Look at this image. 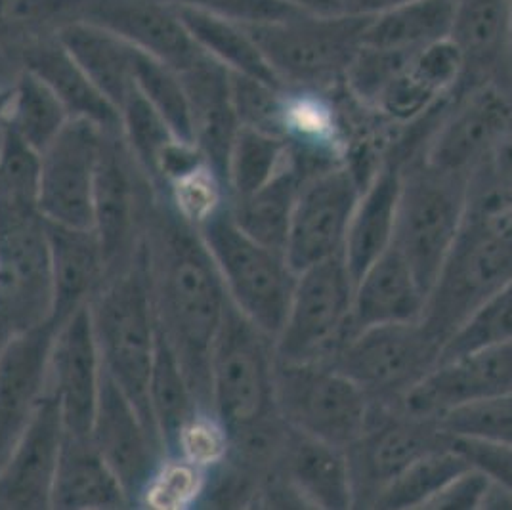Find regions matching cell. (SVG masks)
Here are the masks:
<instances>
[{"label": "cell", "mask_w": 512, "mask_h": 510, "mask_svg": "<svg viewBox=\"0 0 512 510\" xmlns=\"http://www.w3.org/2000/svg\"><path fill=\"white\" fill-rule=\"evenodd\" d=\"M142 249L157 327L182 365L199 409L213 413L211 354L230 298L199 228L165 190L155 188Z\"/></svg>", "instance_id": "6da1fadb"}, {"label": "cell", "mask_w": 512, "mask_h": 510, "mask_svg": "<svg viewBox=\"0 0 512 510\" xmlns=\"http://www.w3.org/2000/svg\"><path fill=\"white\" fill-rule=\"evenodd\" d=\"M512 281V193L482 169L469 180L459 234L428 293L421 321L446 340L499 289Z\"/></svg>", "instance_id": "7a4b0ae2"}, {"label": "cell", "mask_w": 512, "mask_h": 510, "mask_svg": "<svg viewBox=\"0 0 512 510\" xmlns=\"http://www.w3.org/2000/svg\"><path fill=\"white\" fill-rule=\"evenodd\" d=\"M88 306L104 371L159 436L150 409L157 319L142 247L132 264L104 279Z\"/></svg>", "instance_id": "3957f363"}, {"label": "cell", "mask_w": 512, "mask_h": 510, "mask_svg": "<svg viewBox=\"0 0 512 510\" xmlns=\"http://www.w3.org/2000/svg\"><path fill=\"white\" fill-rule=\"evenodd\" d=\"M367 22L363 16L302 12L281 22L243 27L283 88L339 92L363 46Z\"/></svg>", "instance_id": "277c9868"}, {"label": "cell", "mask_w": 512, "mask_h": 510, "mask_svg": "<svg viewBox=\"0 0 512 510\" xmlns=\"http://www.w3.org/2000/svg\"><path fill=\"white\" fill-rule=\"evenodd\" d=\"M274 339L232 302L211 354V405L228 438L279 419Z\"/></svg>", "instance_id": "5b68a950"}, {"label": "cell", "mask_w": 512, "mask_h": 510, "mask_svg": "<svg viewBox=\"0 0 512 510\" xmlns=\"http://www.w3.org/2000/svg\"><path fill=\"white\" fill-rule=\"evenodd\" d=\"M469 180L434 169L415 155L400 167L394 247L430 293L459 234Z\"/></svg>", "instance_id": "8992f818"}, {"label": "cell", "mask_w": 512, "mask_h": 510, "mask_svg": "<svg viewBox=\"0 0 512 510\" xmlns=\"http://www.w3.org/2000/svg\"><path fill=\"white\" fill-rule=\"evenodd\" d=\"M235 308L276 342L287 318L297 272L283 253L245 234L224 203L199 226Z\"/></svg>", "instance_id": "52a82bcc"}, {"label": "cell", "mask_w": 512, "mask_h": 510, "mask_svg": "<svg viewBox=\"0 0 512 510\" xmlns=\"http://www.w3.org/2000/svg\"><path fill=\"white\" fill-rule=\"evenodd\" d=\"M356 283L344 256L335 255L297 274L287 318L276 337L279 363H329L354 335Z\"/></svg>", "instance_id": "ba28073f"}, {"label": "cell", "mask_w": 512, "mask_h": 510, "mask_svg": "<svg viewBox=\"0 0 512 510\" xmlns=\"http://www.w3.org/2000/svg\"><path fill=\"white\" fill-rule=\"evenodd\" d=\"M276 407L289 428L346 449L362 436L373 400L329 363L278 362Z\"/></svg>", "instance_id": "9c48e42d"}, {"label": "cell", "mask_w": 512, "mask_h": 510, "mask_svg": "<svg viewBox=\"0 0 512 510\" xmlns=\"http://www.w3.org/2000/svg\"><path fill=\"white\" fill-rule=\"evenodd\" d=\"M442 344L421 319L373 325L354 333L329 365L377 404L400 405L440 360Z\"/></svg>", "instance_id": "30bf717a"}, {"label": "cell", "mask_w": 512, "mask_h": 510, "mask_svg": "<svg viewBox=\"0 0 512 510\" xmlns=\"http://www.w3.org/2000/svg\"><path fill=\"white\" fill-rule=\"evenodd\" d=\"M46 220L37 207L0 201V310L16 333L52 319Z\"/></svg>", "instance_id": "8fae6325"}, {"label": "cell", "mask_w": 512, "mask_h": 510, "mask_svg": "<svg viewBox=\"0 0 512 510\" xmlns=\"http://www.w3.org/2000/svg\"><path fill=\"white\" fill-rule=\"evenodd\" d=\"M155 186L128 151L121 130H106L94 184V224L106 258L107 274H115L138 255L146 213Z\"/></svg>", "instance_id": "7c38bea8"}, {"label": "cell", "mask_w": 512, "mask_h": 510, "mask_svg": "<svg viewBox=\"0 0 512 510\" xmlns=\"http://www.w3.org/2000/svg\"><path fill=\"white\" fill-rule=\"evenodd\" d=\"M449 444L438 421L409 415L402 405L377 404L362 436L346 447L354 507H375L384 489L417 459Z\"/></svg>", "instance_id": "4fadbf2b"}, {"label": "cell", "mask_w": 512, "mask_h": 510, "mask_svg": "<svg viewBox=\"0 0 512 510\" xmlns=\"http://www.w3.org/2000/svg\"><path fill=\"white\" fill-rule=\"evenodd\" d=\"M511 134L512 85L472 86L451 94L421 155L434 169L470 180Z\"/></svg>", "instance_id": "5bb4252c"}, {"label": "cell", "mask_w": 512, "mask_h": 510, "mask_svg": "<svg viewBox=\"0 0 512 510\" xmlns=\"http://www.w3.org/2000/svg\"><path fill=\"white\" fill-rule=\"evenodd\" d=\"M106 128L71 117L60 134L41 151L39 211L44 220L92 230L94 184Z\"/></svg>", "instance_id": "9a60e30c"}, {"label": "cell", "mask_w": 512, "mask_h": 510, "mask_svg": "<svg viewBox=\"0 0 512 510\" xmlns=\"http://www.w3.org/2000/svg\"><path fill=\"white\" fill-rule=\"evenodd\" d=\"M365 182L346 161L306 178L291 216L285 258L302 270L341 255L350 218Z\"/></svg>", "instance_id": "2e32d148"}, {"label": "cell", "mask_w": 512, "mask_h": 510, "mask_svg": "<svg viewBox=\"0 0 512 510\" xmlns=\"http://www.w3.org/2000/svg\"><path fill=\"white\" fill-rule=\"evenodd\" d=\"M90 440L125 489L130 505L142 503L167 453L161 438L106 371Z\"/></svg>", "instance_id": "e0dca14e"}, {"label": "cell", "mask_w": 512, "mask_h": 510, "mask_svg": "<svg viewBox=\"0 0 512 510\" xmlns=\"http://www.w3.org/2000/svg\"><path fill=\"white\" fill-rule=\"evenodd\" d=\"M102 377L104 365L86 304L56 327L50 350L48 392L60 405L67 434L90 438Z\"/></svg>", "instance_id": "ac0fdd59"}, {"label": "cell", "mask_w": 512, "mask_h": 510, "mask_svg": "<svg viewBox=\"0 0 512 510\" xmlns=\"http://www.w3.org/2000/svg\"><path fill=\"white\" fill-rule=\"evenodd\" d=\"M512 390V342L444 360L402 400L409 415L440 421L446 413Z\"/></svg>", "instance_id": "d6986e66"}, {"label": "cell", "mask_w": 512, "mask_h": 510, "mask_svg": "<svg viewBox=\"0 0 512 510\" xmlns=\"http://www.w3.org/2000/svg\"><path fill=\"white\" fill-rule=\"evenodd\" d=\"M64 434L60 405L46 392L0 467V510L52 509V489Z\"/></svg>", "instance_id": "ffe728a7"}, {"label": "cell", "mask_w": 512, "mask_h": 510, "mask_svg": "<svg viewBox=\"0 0 512 510\" xmlns=\"http://www.w3.org/2000/svg\"><path fill=\"white\" fill-rule=\"evenodd\" d=\"M79 23L106 29L176 71L203 52L165 0H88Z\"/></svg>", "instance_id": "44dd1931"}, {"label": "cell", "mask_w": 512, "mask_h": 510, "mask_svg": "<svg viewBox=\"0 0 512 510\" xmlns=\"http://www.w3.org/2000/svg\"><path fill=\"white\" fill-rule=\"evenodd\" d=\"M56 323L16 333L0 354V467L48 392Z\"/></svg>", "instance_id": "7402d4cb"}, {"label": "cell", "mask_w": 512, "mask_h": 510, "mask_svg": "<svg viewBox=\"0 0 512 510\" xmlns=\"http://www.w3.org/2000/svg\"><path fill=\"white\" fill-rule=\"evenodd\" d=\"M463 77V62L446 39L415 52L367 111L394 130L409 127L444 104Z\"/></svg>", "instance_id": "603a6c76"}, {"label": "cell", "mask_w": 512, "mask_h": 510, "mask_svg": "<svg viewBox=\"0 0 512 510\" xmlns=\"http://www.w3.org/2000/svg\"><path fill=\"white\" fill-rule=\"evenodd\" d=\"M449 41L463 62L457 90L512 85L511 0H455Z\"/></svg>", "instance_id": "cb8c5ba5"}, {"label": "cell", "mask_w": 512, "mask_h": 510, "mask_svg": "<svg viewBox=\"0 0 512 510\" xmlns=\"http://www.w3.org/2000/svg\"><path fill=\"white\" fill-rule=\"evenodd\" d=\"M178 75L190 104L193 144L228 190V161L241 128L232 100V71L201 52Z\"/></svg>", "instance_id": "d4e9b609"}, {"label": "cell", "mask_w": 512, "mask_h": 510, "mask_svg": "<svg viewBox=\"0 0 512 510\" xmlns=\"http://www.w3.org/2000/svg\"><path fill=\"white\" fill-rule=\"evenodd\" d=\"M25 71L37 75L64 104L71 117L86 119L106 130H121V115L86 77L58 35L12 46Z\"/></svg>", "instance_id": "484cf974"}, {"label": "cell", "mask_w": 512, "mask_h": 510, "mask_svg": "<svg viewBox=\"0 0 512 510\" xmlns=\"http://www.w3.org/2000/svg\"><path fill=\"white\" fill-rule=\"evenodd\" d=\"M400 167L398 161L384 159L383 165L365 184L350 218L342 256L354 283H358L365 270L394 243Z\"/></svg>", "instance_id": "4316f807"}, {"label": "cell", "mask_w": 512, "mask_h": 510, "mask_svg": "<svg viewBox=\"0 0 512 510\" xmlns=\"http://www.w3.org/2000/svg\"><path fill=\"white\" fill-rule=\"evenodd\" d=\"M427 293L419 285L402 253L390 245L363 274L354 291L352 331L373 325L406 323L423 316Z\"/></svg>", "instance_id": "83f0119b"}, {"label": "cell", "mask_w": 512, "mask_h": 510, "mask_svg": "<svg viewBox=\"0 0 512 510\" xmlns=\"http://www.w3.org/2000/svg\"><path fill=\"white\" fill-rule=\"evenodd\" d=\"M46 230L54 285L52 321L58 327L98 293L106 279L107 266L94 230L69 228L48 220Z\"/></svg>", "instance_id": "f1b7e54d"}, {"label": "cell", "mask_w": 512, "mask_h": 510, "mask_svg": "<svg viewBox=\"0 0 512 510\" xmlns=\"http://www.w3.org/2000/svg\"><path fill=\"white\" fill-rule=\"evenodd\" d=\"M287 484L299 493L300 501L318 509L354 507L352 480L346 451L289 428L281 455Z\"/></svg>", "instance_id": "f546056e"}, {"label": "cell", "mask_w": 512, "mask_h": 510, "mask_svg": "<svg viewBox=\"0 0 512 510\" xmlns=\"http://www.w3.org/2000/svg\"><path fill=\"white\" fill-rule=\"evenodd\" d=\"M291 149V161L268 184L245 197L228 199L237 226L258 243L283 255L302 184L308 176L320 172L312 169L297 149Z\"/></svg>", "instance_id": "4dcf8cb0"}, {"label": "cell", "mask_w": 512, "mask_h": 510, "mask_svg": "<svg viewBox=\"0 0 512 510\" xmlns=\"http://www.w3.org/2000/svg\"><path fill=\"white\" fill-rule=\"evenodd\" d=\"M127 493L90 438L64 434L52 509H125Z\"/></svg>", "instance_id": "1f68e13d"}, {"label": "cell", "mask_w": 512, "mask_h": 510, "mask_svg": "<svg viewBox=\"0 0 512 510\" xmlns=\"http://www.w3.org/2000/svg\"><path fill=\"white\" fill-rule=\"evenodd\" d=\"M58 39L86 77L106 96L117 111L134 92V54L136 48L106 29L73 23L67 25Z\"/></svg>", "instance_id": "d6a6232c"}, {"label": "cell", "mask_w": 512, "mask_h": 510, "mask_svg": "<svg viewBox=\"0 0 512 510\" xmlns=\"http://www.w3.org/2000/svg\"><path fill=\"white\" fill-rule=\"evenodd\" d=\"M455 0H411L369 18L363 44L415 54L449 39Z\"/></svg>", "instance_id": "836d02e7"}, {"label": "cell", "mask_w": 512, "mask_h": 510, "mask_svg": "<svg viewBox=\"0 0 512 510\" xmlns=\"http://www.w3.org/2000/svg\"><path fill=\"white\" fill-rule=\"evenodd\" d=\"M150 409L165 453L172 457L182 432L201 409L195 402L182 365L159 327L150 377Z\"/></svg>", "instance_id": "e575fe53"}, {"label": "cell", "mask_w": 512, "mask_h": 510, "mask_svg": "<svg viewBox=\"0 0 512 510\" xmlns=\"http://www.w3.org/2000/svg\"><path fill=\"white\" fill-rule=\"evenodd\" d=\"M174 8L195 44L216 62L228 67L232 73L249 75L264 83L281 86L243 25L192 8Z\"/></svg>", "instance_id": "d590c367"}, {"label": "cell", "mask_w": 512, "mask_h": 510, "mask_svg": "<svg viewBox=\"0 0 512 510\" xmlns=\"http://www.w3.org/2000/svg\"><path fill=\"white\" fill-rule=\"evenodd\" d=\"M69 119L71 115L62 100L37 75L23 69L12 90L4 127L41 153Z\"/></svg>", "instance_id": "8d00e7d4"}, {"label": "cell", "mask_w": 512, "mask_h": 510, "mask_svg": "<svg viewBox=\"0 0 512 510\" xmlns=\"http://www.w3.org/2000/svg\"><path fill=\"white\" fill-rule=\"evenodd\" d=\"M469 468V461L451 446L449 436V444L417 459L384 489L375 501V509H425L432 497Z\"/></svg>", "instance_id": "74e56055"}, {"label": "cell", "mask_w": 512, "mask_h": 510, "mask_svg": "<svg viewBox=\"0 0 512 510\" xmlns=\"http://www.w3.org/2000/svg\"><path fill=\"white\" fill-rule=\"evenodd\" d=\"M285 138L253 128H239L228 161V197L237 199L260 190L291 161Z\"/></svg>", "instance_id": "f35d334b"}, {"label": "cell", "mask_w": 512, "mask_h": 510, "mask_svg": "<svg viewBox=\"0 0 512 510\" xmlns=\"http://www.w3.org/2000/svg\"><path fill=\"white\" fill-rule=\"evenodd\" d=\"M134 86L148 100V104L165 119V123L171 127L178 140L193 144L190 104L186 88L176 69L136 50Z\"/></svg>", "instance_id": "ab89813d"}, {"label": "cell", "mask_w": 512, "mask_h": 510, "mask_svg": "<svg viewBox=\"0 0 512 510\" xmlns=\"http://www.w3.org/2000/svg\"><path fill=\"white\" fill-rule=\"evenodd\" d=\"M119 115L121 134L128 151L155 186L161 161L167 149L174 142H178V138L165 123V119L148 104V100L136 88L119 109Z\"/></svg>", "instance_id": "60d3db41"}, {"label": "cell", "mask_w": 512, "mask_h": 510, "mask_svg": "<svg viewBox=\"0 0 512 510\" xmlns=\"http://www.w3.org/2000/svg\"><path fill=\"white\" fill-rule=\"evenodd\" d=\"M512 342V281L491 295L444 344L440 360Z\"/></svg>", "instance_id": "b9f144b4"}, {"label": "cell", "mask_w": 512, "mask_h": 510, "mask_svg": "<svg viewBox=\"0 0 512 510\" xmlns=\"http://www.w3.org/2000/svg\"><path fill=\"white\" fill-rule=\"evenodd\" d=\"M232 100L241 127L287 140V88L232 73Z\"/></svg>", "instance_id": "7bdbcfd3"}, {"label": "cell", "mask_w": 512, "mask_h": 510, "mask_svg": "<svg viewBox=\"0 0 512 510\" xmlns=\"http://www.w3.org/2000/svg\"><path fill=\"white\" fill-rule=\"evenodd\" d=\"M438 425L449 436L512 446V390L446 413Z\"/></svg>", "instance_id": "ee69618b"}, {"label": "cell", "mask_w": 512, "mask_h": 510, "mask_svg": "<svg viewBox=\"0 0 512 510\" xmlns=\"http://www.w3.org/2000/svg\"><path fill=\"white\" fill-rule=\"evenodd\" d=\"M41 153L4 127L0 144V201L39 209Z\"/></svg>", "instance_id": "f6af8a7d"}, {"label": "cell", "mask_w": 512, "mask_h": 510, "mask_svg": "<svg viewBox=\"0 0 512 510\" xmlns=\"http://www.w3.org/2000/svg\"><path fill=\"white\" fill-rule=\"evenodd\" d=\"M203 482V467H197L182 457H171L169 461H163L155 472L142 501L153 509H182L195 501L203 489Z\"/></svg>", "instance_id": "bcb514c9"}, {"label": "cell", "mask_w": 512, "mask_h": 510, "mask_svg": "<svg viewBox=\"0 0 512 510\" xmlns=\"http://www.w3.org/2000/svg\"><path fill=\"white\" fill-rule=\"evenodd\" d=\"M165 2L171 6L199 10L239 25L281 22L287 18H295L302 12H308L287 0H165Z\"/></svg>", "instance_id": "7dc6e473"}, {"label": "cell", "mask_w": 512, "mask_h": 510, "mask_svg": "<svg viewBox=\"0 0 512 510\" xmlns=\"http://www.w3.org/2000/svg\"><path fill=\"white\" fill-rule=\"evenodd\" d=\"M451 446L465 455L470 467L486 474L493 486L512 499V446L459 436H451Z\"/></svg>", "instance_id": "c3c4849f"}, {"label": "cell", "mask_w": 512, "mask_h": 510, "mask_svg": "<svg viewBox=\"0 0 512 510\" xmlns=\"http://www.w3.org/2000/svg\"><path fill=\"white\" fill-rule=\"evenodd\" d=\"M488 489V476L470 467L453 482H449L436 497H432L425 509H482Z\"/></svg>", "instance_id": "681fc988"}, {"label": "cell", "mask_w": 512, "mask_h": 510, "mask_svg": "<svg viewBox=\"0 0 512 510\" xmlns=\"http://www.w3.org/2000/svg\"><path fill=\"white\" fill-rule=\"evenodd\" d=\"M480 169H484L493 184L512 193V134L493 149L488 161Z\"/></svg>", "instance_id": "f907efd6"}, {"label": "cell", "mask_w": 512, "mask_h": 510, "mask_svg": "<svg viewBox=\"0 0 512 510\" xmlns=\"http://www.w3.org/2000/svg\"><path fill=\"white\" fill-rule=\"evenodd\" d=\"M329 2L337 14L373 18L377 14H383L386 10L396 8V6L406 4L411 0H329Z\"/></svg>", "instance_id": "816d5d0a"}, {"label": "cell", "mask_w": 512, "mask_h": 510, "mask_svg": "<svg viewBox=\"0 0 512 510\" xmlns=\"http://www.w3.org/2000/svg\"><path fill=\"white\" fill-rule=\"evenodd\" d=\"M295 6H299L302 10H308V12H321V14H337L331 6L329 0H287Z\"/></svg>", "instance_id": "f5cc1de1"}, {"label": "cell", "mask_w": 512, "mask_h": 510, "mask_svg": "<svg viewBox=\"0 0 512 510\" xmlns=\"http://www.w3.org/2000/svg\"><path fill=\"white\" fill-rule=\"evenodd\" d=\"M14 335H16V329L12 327V323L8 321V318L0 310V354H2V350L6 348V344L10 342Z\"/></svg>", "instance_id": "db71d44e"}, {"label": "cell", "mask_w": 512, "mask_h": 510, "mask_svg": "<svg viewBox=\"0 0 512 510\" xmlns=\"http://www.w3.org/2000/svg\"><path fill=\"white\" fill-rule=\"evenodd\" d=\"M12 90H14V88H10V90H0V125H4V121H6L8 107H10V102H12Z\"/></svg>", "instance_id": "11a10c76"}, {"label": "cell", "mask_w": 512, "mask_h": 510, "mask_svg": "<svg viewBox=\"0 0 512 510\" xmlns=\"http://www.w3.org/2000/svg\"><path fill=\"white\" fill-rule=\"evenodd\" d=\"M2 136H4V125H0V144H2Z\"/></svg>", "instance_id": "9f6ffc18"}, {"label": "cell", "mask_w": 512, "mask_h": 510, "mask_svg": "<svg viewBox=\"0 0 512 510\" xmlns=\"http://www.w3.org/2000/svg\"><path fill=\"white\" fill-rule=\"evenodd\" d=\"M511 37H512V0H511Z\"/></svg>", "instance_id": "6f0895ef"}]
</instances>
